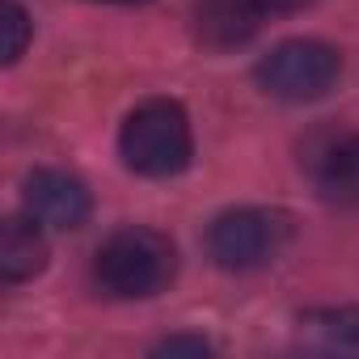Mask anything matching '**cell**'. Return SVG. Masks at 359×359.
Masks as SVG:
<instances>
[{"label":"cell","mask_w":359,"mask_h":359,"mask_svg":"<svg viewBox=\"0 0 359 359\" xmlns=\"http://www.w3.org/2000/svg\"><path fill=\"white\" fill-rule=\"evenodd\" d=\"M22 212L30 220H39L43 229L68 233V229H81L89 220L93 199H89V187L81 182L76 173L34 169L26 182H22Z\"/></svg>","instance_id":"obj_5"},{"label":"cell","mask_w":359,"mask_h":359,"mask_svg":"<svg viewBox=\"0 0 359 359\" xmlns=\"http://www.w3.org/2000/svg\"><path fill=\"white\" fill-rule=\"evenodd\" d=\"M216 346L208 342V338H199V334H173V338H161L156 346H152V355H195V359H203V355H212Z\"/></svg>","instance_id":"obj_11"},{"label":"cell","mask_w":359,"mask_h":359,"mask_svg":"<svg viewBox=\"0 0 359 359\" xmlns=\"http://www.w3.org/2000/svg\"><path fill=\"white\" fill-rule=\"evenodd\" d=\"M262 22L266 18L258 9V0H195V9H191L195 39L212 51H233L250 43Z\"/></svg>","instance_id":"obj_7"},{"label":"cell","mask_w":359,"mask_h":359,"mask_svg":"<svg viewBox=\"0 0 359 359\" xmlns=\"http://www.w3.org/2000/svg\"><path fill=\"white\" fill-rule=\"evenodd\" d=\"M177 271V250L156 229H118L102 241L93 258V279L114 300H148L169 287Z\"/></svg>","instance_id":"obj_1"},{"label":"cell","mask_w":359,"mask_h":359,"mask_svg":"<svg viewBox=\"0 0 359 359\" xmlns=\"http://www.w3.org/2000/svg\"><path fill=\"white\" fill-rule=\"evenodd\" d=\"M118 156L140 177H173L195 156L191 118L173 97H148L140 102L118 131Z\"/></svg>","instance_id":"obj_2"},{"label":"cell","mask_w":359,"mask_h":359,"mask_svg":"<svg viewBox=\"0 0 359 359\" xmlns=\"http://www.w3.org/2000/svg\"><path fill=\"white\" fill-rule=\"evenodd\" d=\"M47 266V237L43 224L30 216H9L0 229V279L26 283Z\"/></svg>","instance_id":"obj_8"},{"label":"cell","mask_w":359,"mask_h":359,"mask_svg":"<svg viewBox=\"0 0 359 359\" xmlns=\"http://www.w3.org/2000/svg\"><path fill=\"white\" fill-rule=\"evenodd\" d=\"M309 182L330 208L359 212V131H338L313 144L309 152Z\"/></svg>","instance_id":"obj_6"},{"label":"cell","mask_w":359,"mask_h":359,"mask_svg":"<svg viewBox=\"0 0 359 359\" xmlns=\"http://www.w3.org/2000/svg\"><path fill=\"white\" fill-rule=\"evenodd\" d=\"M304 5H313V0H258L262 18H287V13H300Z\"/></svg>","instance_id":"obj_12"},{"label":"cell","mask_w":359,"mask_h":359,"mask_svg":"<svg viewBox=\"0 0 359 359\" xmlns=\"http://www.w3.org/2000/svg\"><path fill=\"white\" fill-rule=\"evenodd\" d=\"M300 334L317 346L334 351H359V309H309L300 313Z\"/></svg>","instance_id":"obj_9"},{"label":"cell","mask_w":359,"mask_h":359,"mask_svg":"<svg viewBox=\"0 0 359 359\" xmlns=\"http://www.w3.org/2000/svg\"><path fill=\"white\" fill-rule=\"evenodd\" d=\"M0 26H5V64H18L26 55V47H30L34 22L18 0H5V5H0Z\"/></svg>","instance_id":"obj_10"},{"label":"cell","mask_w":359,"mask_h":359,"mask_svg":"<svg viewBox=\"0 0 359 359\" xmlns=\"http://www.w3.org/2000/svg\"><path fill=\"white\" fill-rule=\"evenodd\" d=\"M97 5H144V0H97Z\"/></svg>","instance_id":"obj_13"},{"label":"cell","mask_w":359,"mask_h":359,"mask_svg":"<svg viewBox=\"0 0 359 359\" xmlns=\"http://www.w3.org/2000/svg\"><path fill=\"white\" fill-rule=\"evenodd\" d=\"M292 241V216L275 208H233L208 224V258L224 271H258Z\"/></svg>","instance_id":"obj_3"},{"label":"cell","mask_w":359,"mask_h":359,"mask_svg":"<svg viewBox=\"0 0 359 359\" xmlns=\"http://www.w3.org/2000/svg\"><path fill=\"white\" fill-rule=\"evenodd\" d=\"M342 76V55L321 39H283L258 64L254 81L279 102H317Z\"/></svg>","instance_id":"obj_4"}]
</instances>
